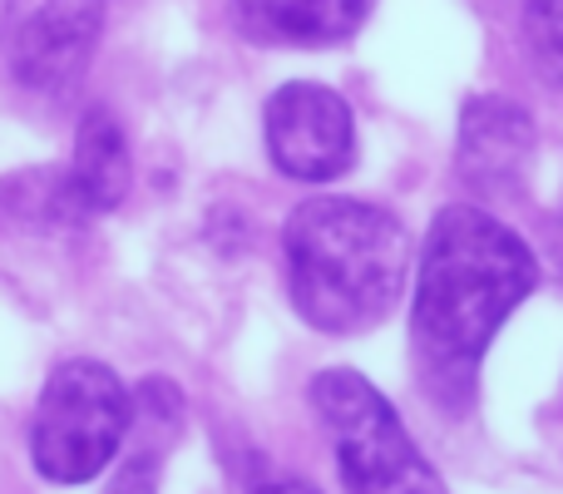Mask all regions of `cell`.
<instances>
[{
  "label": "cell",
  "mask_w": 563,
  "mask_h": 494,
  "mask_svg": "<svg viewBox=\"0 0 563 494\" xmlns=\"http://www.w3.org/2000/svg\"><path fill=\"white\" fill-rule=\"evenodd\" d=\"M534 287L539 262L515 228L470 204L440 208L420 243L410 301V347L440 406L465 410L475 400L489 341Z\"/></svg>",
  "instance_id": "cell-1"
},
{
  "label": "cell",
  "mask_w": 563,
  "mask_h": 494,
  "mask_svg": "<svg viewBox=\"0 0 563 494\" xmlns=\"http://www.w3.org/2000/svg\"><path fill=\"white\" fill-rule=\"evenodd\" d=\"M291 307L327 337H356L390 317L410 277V233L366 198H307L282 228Z\"/></svg>",
  "instance_id": "cell-2"
},
{
  "label": "cell",
  "mask_w": 563,
  "mask_h": 494,
  "mask_svg": "<svg viewBox=\"0 0 563 494\" xmlns=\"http://www.w3.org/2000/svg\"><path fill=\"white\" fill-rule=\"evenodd\" d=\"M134 430V396L104 361L75 356L49 371L30 420V460L49 485H89Z\"/></svg>",
  "instance_id": "cell-3"
},
{
  "label": "cell",
  "mask_w": 563,
  "mask_h": 494,
  "mask_svg": "<svg viewBox=\"0 0 563 494\" xmlns=\"http://www.w3.org/2000/svg\"><path fill=\"white\" fill-rule=\"evenodd\" d=\"M311 406L336 446L346 494H445V480L420 455L410 430L400 426L396 406L361 371H321L311 381Z\"/></svg>",
  "instance_id": "cell-4"
},
{
  "label": "cell",
  "mask_w": 563,
  "mask_h": 494,
  "mask_svg": "<svg viewBox=\"0 0 563 494\" xmlns=\"http://www.w3.org/2000/svg\"><path fill=\"white\" fill-rule=\"evenodd\" d=\"M104 30V0H5L0 55L15 85L35 95H65L89 69Z\"/></svg>",
  "instance_id": "cell-5"
},
{
  "label": "cell",
  "mask_w": 563,
  "mask_h": 494,
  "mask_svg": "<svg viewBox=\"0 0 563 494\" xmlns=\"http://www.w3.org/2000/svg\"><path fill=\"white\" fill-rule=\"evenodd\" d=\"M263 129L273 164L297 184H327L356 164V119L346 99L327 85H311V79L282 85L267 99Z\"/></svg>",
  "instance_id": "cell-6"
},
{
  "label": "cell",
  "mask_w": 563,
  "mask_h": 494,
  "mask_svg": "<svg viewBox=\"0 0 563 494\" xmlns=\"http://www.w3.org/2000/svg\"><path fill=\"white\" fill-rule=\"evenodd\" d=\"M534 158V114L505 95H475L460 109L455 164L475 194H509L519 188Z\"/></svg>",
  "instance_id": "cell-7"
},
{
  "label": "cell",
  "mask_w": 563,
  "mask_h": 494,
  "mask_svg": "<svg viewBox=\"0 0 563 494\" xmlns=\"http://www.w3.org/2000/svg\"><path fill=\"white\" fill-rule=\"evenodd\" d=\"M371 0H233L238 25L273 45H336L366 20Z\"/></svg>",
  "instance_id": "cell-8"
},
{
  "label": "cell",
  "mask_w": 563,
  "mask_h": 494,
  "mask_svg": "<svg viewBox=\"0 0 563 494\" xmlns=\"http://www.w3.org/2000/svg\"><path fill=\"white\" fill-rule=\"evenodd\" d=\"M69 188H75L85 218H99L109 208L124 204L129 178H134V164H129V139L119 129V119L109 109H89L79 119L75 134V158H69Z\"/></svg>",
  "instance_id": "cell-9"
},
{
  "label": "cell",
  "mask_w": 563,
  "mask_h": 494,
  "mask_svg": "<svg viewBox=\"0 0 563 494\" xmlns=\"http://www.w3.org/2000/svg\"><path fill=\"white\" fill-rule=\"evenodd\" d=\"M134 416H139V446L129 450V460L119 465V475L109 480L104 494H158V465H164V446L178 436L184 400H178V391L168 381H144Z\"/></svg>",
  "instance_id": "cell-10"
},
{
  "label": "cell",
  "mask_w": 563,
  "mask_h": 494,
  "mask_svg": "<svg viewBox=\"0 0 563 494\" xmlns=\"http://www.w3.org/2000/svg\"><path fill=\"white\" fill-rule=\"evenodd\" d=\"M525 35L539 75L549 85H563V0H529L525 6Z\"/></svg>",
  "instance_id": "cell-11"
},
{
  "label": "cell",
  "mask_w": 563,
  "mask_h": 494,
  "mask_svg": "<svg viewBox=\"0 0 563 494\" xmlns=\"http://www.w3.org/2000/svg\"><path fill=\"white\" fill-rule=\"evenodd\" d=\"M247 494H321V490L311 485V480L291 475V470H282L273 460L257 455L253 470H247Z\"/></svg>",
  "instance_id": "cell-12"
}]
</instances>
